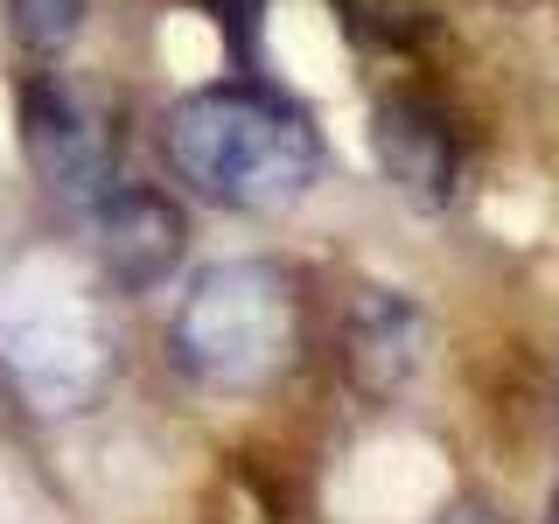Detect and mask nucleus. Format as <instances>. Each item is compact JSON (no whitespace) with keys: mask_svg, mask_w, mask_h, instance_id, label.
<instances>
[{"mask_svg":"<svg viewBox=\"0 0 559 524\" xmlns=\"http://www.w3.org/2000/svg\"><path fill=\"white\" fill-rule=\"evenodd\" d=\"M419 357H427V314H419L406 294H384L371 287L357 308V329H349V371L371 398L406 392Z\"/></svg>","mask_w":559,"mask_h":524,"instance_id":"obj_7","label":"nucleus"},{"mask_svg":"<svg viewBox=\"0 0 559 524\" xmlns=\"http://www.w3.org/2000/svg\"><path fill=\"white\" fill-rule=\"evenodd\" d=\"M371 162L399 203L413 210H448L462 189V140L448 112L427 98H384L371 112Z\"/></svg>","mask_w":559,"mask_h":524,"instance_id":"obj_6","label":"nucleus"},{"mask_svg":"<svg viewBox=\"0 0 559 524\" xmlns=\"http://www.w3.org/2000/svg\"><path fill=\"white\" fill-rule=\"evenodd\" d=\"M0 371L43 419L98 406L119 371L105 279L70 252H35L0 279Z\"/></svg>","mask_w":559,"mask_h":524,"instance_id":"obj_2","label":"nucleus"},{"mask_svg":"<svg viewBox=\"0 0 559 524\" xmlns=\"http://www.w3.org/2000/svg\"><path fill=\"white\" fill-rule=\"evenodd\" d=\"M301 349V287L273 259H217L168 314V364L203 398H259Z\"/></svg>","mask_w":559,"mask_h":524,"instance_id":"obj_3","label":"nucleus"},{"mask_svg":"<svg viewBox=\"0 0 559 524\" xmlns=\"http://www.w3.org/2000/svg\"><path fill=\"white\" fill-rule=\"evenodd\" d=\"M84 231H92V273L119 294H147L182 266V245H189V224L154 182H112L84 203Z\"/></svg>","mask_w":559,"mask_h":524,"instance_id":"obj_5","label":"nucleus"},{"mask_svg":"<svg viewBox=\"0 0 559 524\" xmlns=\"http://www.w3.org/2000/svg\"><path fill=\"white\" fill-rule=\"evenodd\" d=\"M22 154H28L35 182L70 210H84L119 175L112 119L92 105V92H78L57 70H43V78L22 84Z\"/></svg>","mask_w":559,"mask_h":524,"instance_id":"obj_4","label":"nucleus"},{"mask_svg":"<svg viewBox=\"0 0 559 524\" xmlns=\"http://www.w3.org/2000/svg\"><path fill=\"white\" fill-rule=\"evenodd\" d=\"M84 8H92V0H8V22L22 35V49L63 57V49L84 35Z\"/></svg>","mask_w":559,"mask_h":524,"instance_id":"obj_8","label":"nucleus"},{"mask_svg":"<svg viewBox=\"0 0 559 524\" xmlns=\"http://www.w3.org/2000/svg\"><path fill=\"white\" fill-rule=\"evenodd\" d=\"M168 162L217 210L280 217L322 182V133L266 84H203L168 112Z\"/></svg>","mask_w":559,"mask_h":524,"instance_id":"obj_1","label":"nucleus"},{"mask_svg":"<svg viewBox=\"0 0 559 524\" xmlns=\"http://www.w3.org/2000/svg\"><path fill=\"white\" fill-rule=\"evenodd\" d=\"M546 524H559V497H552V511H546Z\"/></svg>","mask_w":559,"mask_h":524,"instance_id":"obj_9","label":"nucleus"}]
</instances>
